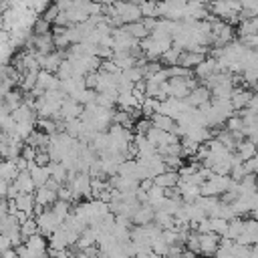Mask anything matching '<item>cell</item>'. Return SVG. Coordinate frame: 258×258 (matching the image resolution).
<instances>
[{"instance_id":"7a4b0ae2","label":"cell","mask_w":258,"mask_h":258,"mask_svg":"<svg viewBox=\"0 0 258 258\" xmlns=\"http://www.w3.org/2000/svg\"><path fill=\"white\" fill-rule=\"evenodd\" d=\"M153 181H155V185H157V187H161V189H163V187H171V185L177 181V175H175L173 171H167V173H159V175H155V179H153Z\"/></svg>"},{"instance_id":"6da1fadb","label":"cell","mask_w":258,"mask_h":258,"mask_svg":"<svg viewBox=\"0 0 258 258\" xmlns=\"http://www.w3.org/2000/svg\"><path fill=\"white\" fill-rule=\"evenodd\" d=\"M208 99H210V89H208V87H194V89L189 91L187 103L194 105V107H200V105H206Z\"/></svg>"}]
</instances>
